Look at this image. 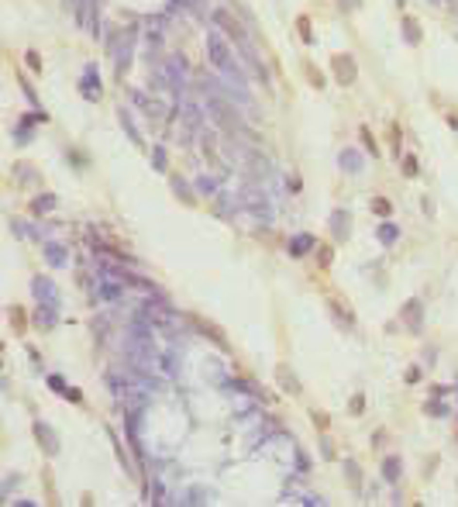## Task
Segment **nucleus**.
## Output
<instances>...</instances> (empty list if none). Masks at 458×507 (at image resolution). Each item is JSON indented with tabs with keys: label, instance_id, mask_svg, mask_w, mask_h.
<instances>
[{
	"label": "nucleus",
	"instance_id": "1",
	"mask_svg": "<svg viewBox=\"0 0 458 507\" xmlns=\"http://www.w3.org/2000/svg\"><path fill=\"white\" fill-rule=\"evenodd\" d=\"M207 52H210V66H214V69H221V76L241 80V66H238V59L231 55L227 42H224L217 31H210V35H207Z\"/></svg>",
	"mask_w": 458,
	"mask_h": 507
},
{
	"label": "nucleus",
	"instance_id": "2",
	"mask_svg": "<svg viewBox=\"0 0 458 507\" xmlns=\"http://www.w3.org/2000/svg\"><path fill=\"white\" fill-rule=\"evenodd\" d=\"M207 110L214 114V121L221 125V128H227V131H238V125H241V118H238V110L227 104V100H221V97H210L207 100Z\"/></svg>",
	"mask_w": 458,
	"mask_h": 507
},
{
	"label": "nucleus",
	"instance_id": "3",
	"mask_svg": "<svg viewBox=\"0 0 458 507\" xmlns=\"http://www.w3.org/2000/svg\"><path fill=\"white\" fill-rule=\"evenodd\" d=\"M34 438L42 442V449H45L49 455H55V452H59V438L49 432V424H45V421H34Z\"/></svg>",
	"mask_w": 458,
	"mask_h": 507
},
{
	"label": "nucleus",
	"instance_id": "4",
	"mask_svg": "<svg viewBox=\"0 0 458 507\" xmlns=\"http://www.w3.org/2000/svg\"><path fill=\"white\" fill-rule=\"evenodd\" d=\"M331 66H334L338 80L345 83V87H348V83H355V66H352V59H348V55H334V59H331Z\"/></svg>",
	"mask_w": 458,
	"mask_h": 507
},
{
	"label": "nucleus",
	"instance_id": "5",
	"mask_svg": "<svg viewBox=\"0 0 458 507\" xmlns=\"http://www.w3.org/2000/svg\"><path fill=\"white\" fill-rule=\"evenodd\" d=\"M276 380H279V383L286 386V394H293V397H296L300 390H303V386H300V380L293 376V369H289V366H276Z\"/></svg>",
	"mask_w": 458,
	"mask_h": 507
},
{
	"label": "nucleus",
	"instance_id": "6",
	"mask_svg": "<svg viewBox=\"0 0 458 507\" xmlns=\"http://www.w3.org/2000/svg\"><path fill=\"white\" fill-rule=\"evenodd\" d=\"M80 90L90 97V100H97L100 97V80H97V66H86V83L80 80Z\"/></svg>",
	"mask_w": 458,
	"mask_h": 507
},
{
	"label": "nucleus",
	"instance_id": "7",
	"mask_svg": "<svg viewBox=\"0 0 458 507\" xmlns=\"http://www.w3.org/2000/svg\"><path fill=\"white\" fill-rule=\"evenodd\" d=\"M341 166H345V173H362V169H365L362 155H358L355 148H345V152H341Z\"/></svg>",
	"mask_w": 458,
	"mask_h": 507
},
{
	"label": "nucleus",
	"instance_id": "8",
	"mask_svg": "<svg viewBox=\"0 0 458 507\" xmlns=\"http://www.w3.org/2000/svg\"><path fill=\"white\" fill-rule=\"evenodd\" d=\"M314 249V235H293L289 242V255H307Z\"/></svg>",
	"mask_w": 458,
	"mask_h": 507
},
{
	"label": "nucleus",
	"instance_id": "9",
	"mask_svg": "<svg viewBox=\"0 0 458 507\" xmlns=\"http://www.w3.org/2000/svg\"><path fill=\"white\" fill-rule=\"evenodd\" d=\"M327 307H331V314H334V318H338L341 325H345V328H355V318H352L348 310H345V304H341V300H331Z\"/></svg>",
	"mask_w": 458,
	"mask_h": 507
},
{
	"label": "nucleus",
	"instance_id": "10",
	"mask_svg": "<svg viewBox=\"0 0 458 507\" xmlns=\"http://www.w3.org/2000/svg\"><path fill=\"white\" fill-rule=\"evenodd\" d=\"M403 318H407V325L421 328V304H417V300H410V304L403 307Z\"/></svg>",
	"mask_w": 458,
	"mask_h": 507
},
{
	"label": "nucleus",
	"instance_id": "11",
	"mask_svg": "<svg viewBox=\"0 0 458 507\" xmlns=\"http://www.w3.org/2000/svg\"><path fill=\"white\" fill-rule=\"evenodd\" d=\"M45 259H49L52 266H62V262H66V249H62V245H49V249H45Z\"/></svg>",
	"mask_w": 458,
	"mask_h": 507
},
{
	"label": "nucleus",
	"instance_id": "12",
	"mask_svg": "<svg viewBox=\"0 0 458 507\" xmlns=\"http://www.w3.org/2000/svg\"><path fill=\"white\" fill-rule=\"evenodd\" d=\"M383 473H386V480H390V483H396V480H400V459H396V455H393V459H386Z\"/></svg>",
	"mask_w": 458,
	"mask_h": 507
},
{
	"label": "nucleus",
	"instance_id": "13",
	"mask_svg": "<svg viewBox=\"0 0 458 507\" xmlns=\"http://www.w3.org/2000/svg\"><path fill=\"white\" fill-rule=\"evenodd\" d=\"M183 118H186V125H200V107L197 104H183Z\"/></svg>",
	"mask_w": 458,
	"mask_h": 507
},
{
	"label": "nucleus",
	"instance_id": "14",
	"mask_svg": "<svg viewBox=\"0 0 458 507\" xmlns=\"http://www.w3.org/2000/svg\"><path fill=\"white\" fill-rule=\"evenodd\" d=\"M55 207V197H49V193H42V197L34 200V214H45V211H52Z\"/></svg>",
	"mask_w": 458,
	"mask_h": 507
},
{
	"label": "nucleus",
	"instance_id": "15",
	"mask_svg": "<svg viewBox=\"0 0 458 507\" xmlns=\"http://www.w3.org/2000/svg\"><path fill=\"white\" fill-rule=\"evenodd\" d=\"M379 242H386V245L396 242V228L393 224H379Z\"/></svg>",
	"mask_w": 458,
	"mask_h": 507
},
{
	"label": "nucleus",
	"instance_id": "16",
	"mask_svg": "<svg viewBox=\"0 0 458 507\" xmlns=\"http://www.w3.org/2000/svg\"><path fill=\"white\" fill-rule=\"evenodd\" d=\"M172 186H176V193H179V197H183V200H193V193H189V190H186V183H183L179 176H172Z\"/></svg>",
	"mask_w": 458,
	"mask_h": 507
},
{
	"label": "nucleus",
	"instance_id": "17",
	"mask_svg": "<svg viewBox=\"0 0 458 507\" xmlns=\"http://www.w3.org/2000/svg\"><path fill=\"white\" fill-rule=\"evenodd\" d=\"M403 173H407V176H417V173H421V166H417L413 155H407V159H403Z\"/></svg>",
	"mask_w": 458,
	"mask_h": 507
},
{
	"label": "nucleus",
	"instance_id": "18",
	"mask_svg": "<svg viewBox=\"0 0 458 507\" xmlns=\"http://www.w3.org/2000/svg\"><path fill=\"white\" fill-rule=\"evenodd\" d=\"M345 221H348V214H345V211H334V224H338V238H345Z\"/></svg>",
	"mask_w": 458,
	"mask_h": 507
},
{
	"label": "nucleus",
	"instance_id": "19",
	"mask_svg": "<svg viewBox=\"0 0 458 507\" xmlns=\"http://www.w3.org/2000/svg\"><path fill=\"white\" fill-rule=\"evenodd\" d=\"M403 28H407V42H417V38H421V31H417V24H413V21H407Z\"/></svg>",
	"mask_w": 458,
	"mask_h": 507
},
{
	"label": "nucleus",
	"instance_id": "20",
	"mask_svg": "<svg viewBox=\"0 0 458 507\" xmlns=\"http://www.w3.org/2000/svg\"><path fill=\"white\" fill-rule=\"evenodd\" d=\"M152 159H155V169L166 173V152H162V148H155V155H152Z\"/></svg>",
	"mask_w": 458,
	"mask_h": 507
},
{
	"label": "nucleus",
	"instance_id": "21",
	"mask_svg": "<svg viewBox=\"0 0 458 507\" xmlns=\"http://www.w3.org/2000/svg\"><path fill=\"white\" fill-rule=\"evenodd\" d=\"M296 28H300V35H303V42H310V24L300 18V21H296Z\"/></svg>",
	"mask_w": 458,
	"mask_h": 507
},
{
	"label": "nucleus",
	"instance_id": "22",
	"mask_svg": "<svg viewBox=\"0 0 458 507\" xmlns=\"http://www.w3.org/2000/svg\"><path fill=\"white\" fill-rule=\"evenodd\" d=\"M375 211L379 214H390V200H375Z\"/></svg>",
	"mask_w": 458,
	"mask_h": 507
}]
</instances>
